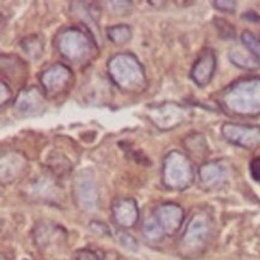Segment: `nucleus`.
<instances>
[{"mask_svg": "<svg viewBox=\"0 0 260 260\" xmlns=\"http://www.w3.org/2000/svg\"><path fill=\"white\" fill-rule=\"evenodd\" d=\"M222 106L239 116L260 114V78L244 79L234 83L222 93Z\"/></svg>", "mask_w": 260, "mask_h": 260, "instance_id": "1", "label": "nucleus"}, {"mask_svg": "<svg viewBox=\"0 0 260 260\" xmlns=\"http://www.w3.org/2000/svg\"><path fill=\"white\" fill-rule=\"evenodd\" d=\"M210 228L207 220L202 216H194L180 240L182 254L185 256H196L203 251L207 245Z\"/></svg>", "mask_w": 260, "mask_h": 260, "instance_id": "2", "label": "nucleus"}, {"mask_svg": "<svg viewBox=\"0 0 260 260\" xmlns=\"http://www.w3.org/2000/svg\"><path fill=\"white\" fill-rule=\"evenodd\" d=\"M222 135L233 144L245 149H255L260 145V127L246 124L225 123Z\"/></svg>", "mask_w": 260, "mask_h": 260, "instance_id": "3", "label": "nucleus"}, {"mask_svg": "<svg viewBox=\"0 0 260 260\" xmlns=\"http://www.w3.org/2000/svg\"><path fill=\"white\" fill-rule=\"evenodd\" d=\"M216 68L215 52L212 50L206 48L201 53L200 58L194 63L192 69V78L200 86H205L210 83Z\"/></svg>", "mask_w": 260, "mask_h": 260, "instance_id": "4", "label": "nucleus"}, {"mask_svg": "<svg viewBox=\"0 0 260 260\" xmlns=\"http://www.w3.org/2000/svg\"><path fill=\"white\" fill-rule=\"evenodd\" d=\"M113 215L119 225L131 228L136 222L139 211L134 200H121L113 205Z\"/></svg>", "mask_w": 260, "mask_h": 260, "instance_id": "5", "label": "nucleus"}, {"mask_svg": "<svg viewBox=\"0 0 260 260\" xmlns=\"http://www.w3.org/2000/svg\"><path fill=\"white\" fill-rule=\"evenodd\" d=\"M70 74H71L70 70H69L66 66H62V65H55L52 66V68L48 69L46 73H43V76H42V83H43V86H45L46 91L50 93L52 86L55 85V81H57L61 90H62L65 86H68L69 79H70Z\"/></svg>", "mask_w": 260, "mask_h": 260, "instance_id": "6", "label": "nucleus"}, {"mask_svg": "<svg viewBox=\"0 0 260 260\" xmlns=\"http://www.w3.org/2000/svg\"><path fill=\"white\" fill-rule=\"evenodd\" d=\"M231 60H233L238 66L248 69V70H255V69L259 68V63L255 58L251 57L249 53L243 55V52H240V51H236L235 53H231Z\"/></svg>", "mask_w": 260, "mask_h": 260, "instance_id": "7", "label": "nucleus"}, {"mask_svg": "<svg viewBox=\"0 0 260 260\" xmlns=\"http://www.w3.org/2000/svg\"><path fill=\"white\" fill-rule=\"evenodd\" d=\"M241 38H243V42H244V45H245V47L251 52V55L255 56V57H258L260 60V40L259 38H256L255 36L251 35V33L248 32V30L243 33Z\"/></svg>", "mask_w": 260, "mask_h": 260, "instance_id": "8", "label": "nucleus"}, {"mask_svg": "<svg viewBox=\"0 0 260 260\" xmlns=\"http://www.w3.org/2000/svg\"><path fill=\"white\" fill-rule=\"evenodd\" d=\"M250 173H251V177H253V179L260 184V156L251 160Z\"/></svg>", "mask_w": 260, "mask_h": 260, "instance_id": "9", "label": "nucleus"}, {"mask_svg": "<svg viewBox=\"0 0 260 260\" xmlns=\"http://www.w3.org/2000/svg\"><path fill=\"white\" fill-rule=\"evenodd\" d=\"M215 7L223 12H234L235 10V2H215Z\"/></svg>", "mask_w": 260, "mask_h": 260, "instance_id": "10", "label": "nucleus"}, {"mask_svg": "<svg viewBox=\"0 0 260 260\" xmlns=\"http://www.w3.org/2000/svg\"><path fill=\"white\" fill-rule=\"evenodd\" d=\"M74 260H99V259L98 256H96L94 253H91V251L81 250L76 254Z\"/></svg>", "mask_w": 260, "mask_h": 260, "instance_id": "11", "label": "nucleus"}]
</instances>
